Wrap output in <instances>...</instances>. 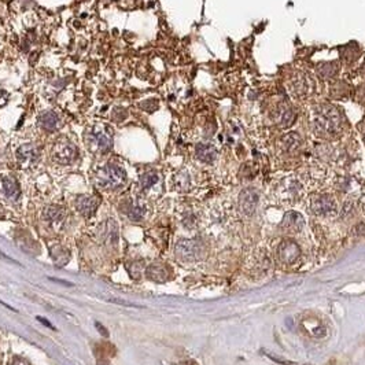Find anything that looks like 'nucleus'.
<instances>
[{"label":"nucleus","instance_id":"nucleus-1","mask_svg":"<svg viewBox=\"0 0 365 365\" xmlns=\"http://www.w3.org/2000/svg\"><path fill=\"white\" fill-rule=\"evenodd\" d=\"M125 171L114 163H108L96 173V184L103 189H117L125 184Z\"/></svg>","mask_w":365,"mask_h":365},{"label":"nucleus","instance_id":"nucleus-2","mask_svg":"<svg viewBox=\"0 0 365 365\" xmlns=\"http://www.w3.org/2000/svg\"><path fill=\"white\" fill-rule=\"evenodd\" d=\"M87 139H88L91 147L95 151H99V153H107L113 146V136H111V132L107 128L96 126L92 131L88 132Z\"/></svg>","mask_w":365,"mask_h":365},{"label":"nucleus","instance_id":"nucleus-3","mask_svg":"<svg viewBox=\"0 0 365 365\" xmlns=\"http://www.w3.org/2000/svg\"><path fill=\"white\" fill-rule=\"evenodd\" d=\"M52 159L61 165H70L76 161L78 155V150L72 142L69 140H59L58 143L52 147Z\"/></svg>","mask_w":365,"mask_h":365},{"label":"nucleus","instance_id":"nucleus-4","mask_svg":"<svg viewBox=\"0 0 365 365\" xmlns=\"http://www.w3.org/2000/svg\"><path fill=\"white\" fill-rule=\"evenodd\" d=\"M39 158H40V151L32 143L22 145L17 150V161L23 167L33 166L39 161Z\"/></svg>","mask_w":365,"mask_h":365},{"label":"nucleus","instance_id":"nucleus-5","mask_svg":"<svg viewBox=\"0 0 365 365\" xmlns=\"http://www.w3.org/2000/svg\"><path fill=\"white\" fill-rule=\"evenodd\" d=\"M258 205V192L254 188L243 189L239 195V209L244 216H252Z\"/></svg>","mask_w":365,"mask_h":365},{"label":"nucleus","instance_id":"nucleus-6","mask_svg":"<svg viewBox=\"0 0 365 365\" xmlns=\"http://www.w3.org/2000/svg\"><path fill=\"white\" fill-rule=\"evenodd\" d=\"M299 247H298V244L294 242V240H290V239H286L283 240L282 243L279 244V247H277V256H279V260L284 264H294V262L297 261L298 258H299Z\"/></svg>","mask_w":365,"mask_h":365},{"label":"nucleus","instance_id":"nucleus-7","mask_svg":"<svg viewBox=\"0 0 365 365\" xmlns=\"http://www.w3.org/2000/svg\"><path fill=\"white\" fill-rule=\"evenodd\" d=\"M176 254L185 261L196 260L201 254V244L196 240H180L176 246Z\"/></svg>","mask_w":365,"mask_h":365},{"label":"nucleus","instance_id":"nucleus-8","mask_svg":"<svg viewBox=\"0 0 365 365\" xmlns=\"http://www.w3.org/2000/svg\"><path fill=\"white\" fill-rule=\"evenodd\" d=\"M303 222H305V221H303V217L301 216L299 213L289 212L284 216L280 228H282L286 234H297V232L302 230Z\"/></svg>","mask_w":365,"mask_h":365},{"label":"nucleus","instance_id":"nucleus-9","mask_svg":"<svg viewBox=\"0 0 365 365\" xmlns=\"http://www.w3.org/2000/svg\"><path fill=\"white\" fill-rule=\"evenodd\" d=\"M98 206H99V198H96L94 195H81L76 201L77 210L87 218L94 214Z\"/></svg>","mask_w":365,"mask_h":365},{"label":"nucleus","instance_id":"nucleus-10","mask_svg":"<svg viewBox=\"0 0 365 365\" xmlns=\"http://www.w3.org/2000/svg\"><path fill=\"white\" fill-rule=\"evenodd\" d=\"M312 209L316 214H329L336 210V205L332 196L329 195H321L313 201L312 203Z\"/></svg>","mask_w":365,"mask_h":365},{"label":"nucleus","instance_id":"nucleus-11","mask_svg":"<svg viewBox=\"0 0 365 365\" xmlns=\"http://www.w3.org/2000/svg\"><path fill=\"white\" fill-rule=\"evenodd\" d=\"M2 188L6 196L11 201H18L19 195H21V189H19L18 181L15 180L13 176H5L2 179Z\"/></svg>","mask_w":365,"mask_h":365},{"label":"nucleus","instance_id":"nucleus-12","mask_svg":"<svg viewBox=\"0 0 365 365\" xmlns=\"http://www.w3.org/2000/svg\"><path fill=\"white\" fill-rule=\"evenodd\" d=\"M59 122H61L59 116L52 110L44 111L39 117V126L41 129H44L45 132H54L59 126Z\"/></svg>","mask_w":365,"mask_h":365},{"label":"nucleus","instance_id":"nucleus-13","mask_svg":"<svg viewBox=\"0 0 365 365\" xmlns=\"http://www.w3.org/2000/svg\"><path fill=\"white\" fill-rule=\"evenodd\" d=\"M195 155L202 162L212 163L214 162L217 157V150L214 146L208 145V143H199L195 149Z\"/></svg>","mask_w":365,"mask_h":365},{"label":"nucleus","instance_id":"nucleus-14","mask_svg":"<svg viewBox=\"0 0 365 365\" xmlns=\"http://www.w3.org/2000/svg\"><path fill=\"white\" fill-rule=\"evenodd\" d=\"M146 275L150 280H154L157 283H163L167 280V269L165 265H159V264H153L146 269Z\"/></svg>","mask_w":365,"mask_h":365},{"label":"nucleus","instance_id":"nucleus-15","mask_svg":"<svg viewBox=\"0 0 365 365\" xmlns=\"http://www.w3.org/2000/svg\"><path fill=\"white\" fill-rule=\"evenodd\" d=\"M63 216H65V210L62 208H59V206H48L44 212L45 220L51 221V222L62 221Z\"/></svg>","mask_w":365,"mask_h":365},{"label":"nucleus","instance_id":"nucleus-16","mask_svg":"<svg viewBox=\"0 0 365 365\" xmlns=\"http://www.w3.org/2000/svg\"><path fill=\"white\" fill-rule=\"evenodd\" d=\"M158 181V175L155 172H147L143 176L140 177V187L143 189L151 188Z\"/></svg>","mask_w":365,"mask_h":365},{"label":"nucleus","instance_id":"nucleus-17","mask_svg":"<svg viewBox=\"0 0 365 365\" xmlns=\"http://www.w3.org/2000/svg\"><path fill=\"white\" fill-rule=\"evenodd\" d=\"M125 212L129 218H132V220H136V221L140 220V218L143 217V213H145L143 212V208H142V206H139V205H135V203H128Z\"/></svg>","mask_w":365,"mask_h":365},{"label":"nucleus","instance_id":"nucleus-18","mask_svg":"<svg viewBox=\"0 0 365 365\" xmlns=\"http://www.w3.org/2000/svg\"><path fill=\"white\" fill-rule=\"evenodd\" d=\"M264 353H265V356H268L269 358H272V360L275 361V362H279V364H282V365L293 364V362H290V361H287V360H283V358H280V357H275L273 356V353H271V352H264Z\"/></svg>","mask_w":365,"mask_h":365},{"label":"nucleus","instance_id":"nucleus-19","mask_svg":"<svg viewBox=\"0 0 365 365\" xmlns=\"http://www.w3.org/2000/svg\"><path fill=\"white\" fill-rule=\"evenodd\" d=\"M11 365H31V364H29L25 358H22V357H14L13 361H11Z\"/></svg>","mask_w":365,"mask_h":365},{"label":"nucleus","instance_id":"nucleus-20","mask_svg":"<svg viewBox=\"0 0 365 365\" xmlns=\"http://www.w3.org/2000/svg\"><path fill=\"white\" fill-rule=\"evenodd\" d=\"M95 327H96V328H99V329H100V334L103 335V336H108V332H107V329L104 328L103 325L100 324V323H96V324H95Z\"/></svg>","mask_w":365,"mask_h":365},{"label":"nucleus","instance_id":"nucleus-21","mask_svg":"<svg viewBox=\"0 0 365 365\" xmlns=\"http://www.w3.org/2000/svg\"><path fill=\"white\" fill-rule=\"evenodd\" d=\"M37 320H40L41 323H43V324H45L47 327H50V328H54V327H52V325H51L50 323H48V320H45V319H43V317H37Z\"/></svg>","mask_w":365,"mask_h":365},{"label":"nucleus","instance_id":"nucleus-22","mask_svg":"<svg viewBox=\"0 0 365 365\" xmlns=\"http://www.w3.org/2000/svg\"><path fill=\"white\" fill-rule=\"evenodd\" d=\"M51 280H54V282H58L61 284H66V286H72V283H69V282H65V280H58V279H54V277H51Z\"/></svg>","mask_w":365,"mask_h":365}]
</instances>
